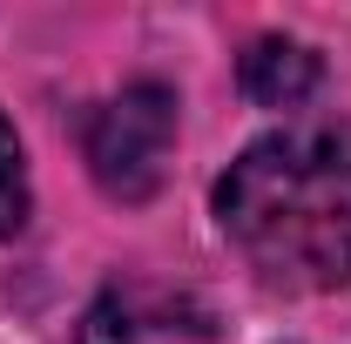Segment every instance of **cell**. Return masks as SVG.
Listing matches in <instances>:
<instances>
[{
  "mask_svg": "<svg viewBox=\"0 0 351 344\" xmlns=\"http://www.w3.org/2000/svg\"><path fill=\"white\" fill-rule=\"evenodd\" d=\"M176 149V95L162 82H129L88 122V169L115 203H142L162 189Z\"/></svg>",
  "mask_w": 351,
  "mask_h": 344,
  "instance_id": "obj_2",
  "label": "cell"
},
{
  "mask_svg": "<svg viewBox=\"0 0 351 344\" xmlns=\"http://www.w3.org/2000/svg\"><path fill=\"white\" fill-rule=\"evenodd\" d=\"M27 223V162H21V135L0 115V236H14Z\"/></svg>",
  "mask_w": 351,
  "mask_h": 344,
  "instance_id": "obj_5",
  "label": "cell"
},
{
  "mask_svg": "<svg viewBox=\"0 0 351 344\" xmlns=\"http://www.w3.org/2000/svg\"><path fill=\"white\" fill-rule=\"evenodd\" d=\"M82 344H223V324L196 291L108 284L82 317Z\"/></svg>",
  "mask_w": 351,
  "mask_h": 344,
  "instance_id": "obj_3",
  "label": "cell"
},
{
  "mask_svg": "<svg viewBox=\"0 0 351 344\" xmlns=\"http://www.w3.org/2000/svg\"><path fill=\"white\" fill-rule=\"evenodd\" d=\"M311 88H317V54L304 41H291V34L250 41V54H243V95L257 108H298Z\"/></svg>",
  "mask_w": 351,
  "mask_h": 344,
  "instance_id": "obj_4",
  "label": "cell"
},
{
  "mask_svg": "<svg viewBox=\"0 0 351 344\" xmlns=\"http://www.w3.org/2000/svg\"><path fill=\"white\" fill-rule=\"evenodd\" d=\"M217 223L263 284L331 291L351 277V129L298 122L250 142L217 182Z\"/></svg>",
  "mask_w": 351,
  "mask_h": 344,
  "instance_id": "obj_1",
  "label": "cell"
}]
</instances>
